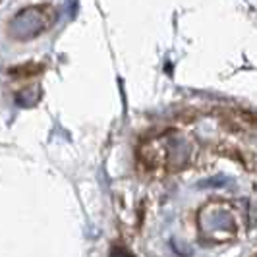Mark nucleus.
Masks as SVG:
<instances>
[{
    "label": "nucleus",
    "instance_id": "obj_1",
    "mask_svg": "<svg viewBox=\"0 0 257 257\" xmlns=\"http://www.w3.org/2000/svg\"><path fill=\"white\" fill-rule=\"evenodd\" d=\"M199 228L203 232V236L220 242L224 238H230V234H234L238 226L228 205L222 207V203L220 205L213 203L199 213Z\"/></svg>",
    "mask_w": 257,
    "mask_h": 257
}]
</instances>
